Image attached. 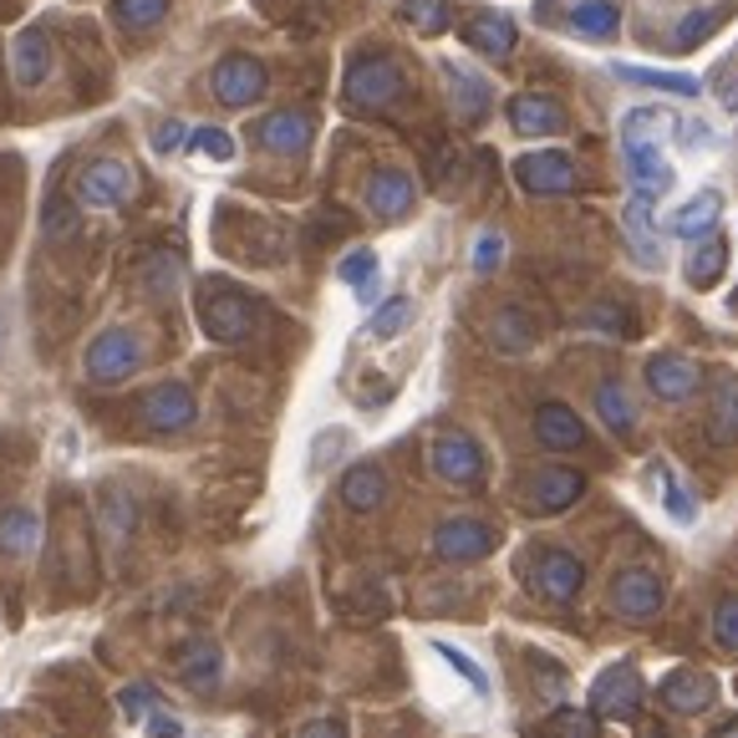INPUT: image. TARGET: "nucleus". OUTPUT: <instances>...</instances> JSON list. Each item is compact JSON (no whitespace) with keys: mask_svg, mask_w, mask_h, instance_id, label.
I'll list each match as a JSON object with an SVG mask.
<instances>
[{"mask_svg":"<svg viewBox=\"0 0 738 738\" xmlns=\"http://www.w3.org/2000/svg\"><path fill=\"white\" fill-rule=\"evenodd\" d=\"M647 128H652V113L636 107L632 118H626V168H632V178H636V199L652 204L657 194L672 189V168L657 159V143L647 138Z\"/></svg>","mask_w":738,"mask_h":738,"instance_id":"f257e3e1","label":"nucleus"},{"mask_svg":"<svg viewBox=\"0 0 738 738\" xmlns=\"http://www.w3.org/2000/svg\"><path fill=\"white\" fill-rule=\"evenodd\" d=\"M398 87H402L398 67H393V61H383V57L356 61L352 72H347V103H352V107H383V103H393V97H398Z\"/></svg>","mask_w":738,"mask_h":738,"instance_id":"f03ea898","label":"nucleus"},{"mask_svg":"<svg viewBox=\"0 0 738 738\" xmlns=\"http://www.w3.org/2000/svg\"><path fill=\"white\" fill-rule=\"evenodd\" d=\"M138 356H143V347H138L133 331H107V337L92 341L87 377L92 383H122V377L138 367Z\"/></svg>","mask_w":738,"mask_h":738,"instance_id":"7ed1b4c3","label":"nucleus"},{"mask_svg":"<svg viewBox=\"0 0 738 738\" xmlns=\"http://www.w3.org/2000/svg\"><path fill=\"white\" fill-rule=\"evenodd\" d=\"M636 703H642V678L626 663L606 667L601 678H596V688H590V713L596 718H626Z\"/></svg>","mask_w":738,"mask_h":738,"instance_id":"20e7f679","label":"nucleus"},{"mask_svg":"<svg viewBox=\"0 0 738 738\" xmlns=\"http://www.w3.org/2000/svg\"><path fill=\"white\" fill-rule=\"evenodd\" d=\"M515 178L525 184L530 194H571L576 189V168H571V159L565 153H525V159H515Z\"/></svg>","mask_w":738,"mask_h":738,"instance_id":"39448f33","label":"nucleus"},{"mask_svg":"<svg viewBox=\"0 0 738 738\" xmlns=\"http://www.w3.org/2000/svg\"><path fill=\"white\" fill-rule=\"evenodd\" d=\"M433 550L443 561H484L494 550V530L479 519H443L438 535H433Z\"/></svg>","mask_w":738,"mask_h":738,"instance_id":"423d86ee","label":"nucleus"},{"mask_svg":"<svg viewBox=\"0 0 738 738\" xmlns=\"http://www.w3.org/2000/svg\"><path fill=\"white\" fill-rule=\"evenodd\" d=\"M266 92V67L250 57H230L220 61V72H214V97H220L224 107H245L255 103Z\"/></svg>","mask_w":738,"mask_h":738,"instance_id":"0eeeda50","label":"nucleus"},{"mask_svg":"<svg viewBox=\"0 0 738 738\" xmlns=\"http://www.w3.org/2000/svg\"><path fill=\"white\" fill-rule=\"evenodd\" d=\"M255 326V311L245 295H209L204 301V331L214 341H245Z\"/></svg>","mask_w":738,"mask_h":738,"instance_id":"6e6552de","label":"nucleus"},{"mask_svg":"<svg viewBox=\"0 0 738 738\" xmlns=\"http://www.w3.org/2000/svg\"><path fill=\"white\" fill-rule=\"evenodd\" d=\"M698 383H703V372H698L688 356H652L647 362V387L657 393V398H667V402L693 398Z\"/></svg>","mask_w":738,"mask_h":738,"instance_id":"1a4fd4ad","label":"nucleus"},{"mask_svg":"<svg viewBox=\"0 0 738 738\" xmlns=\"http://www.w3.org/2000/svg\"><path fill=\"white\" fill-rule=\"evenodd\" d=\"M128 194H133V168H128V163H118V159L92 163L87 174H82V199H87V204H97V209L122 204Z\"/></svg>","mask_w":738,"mask_h":738,"instance_id":"9d476101","label":"nucleus"},{"mask_svg":"<svg viewBox=\"0 0 738 738\" xmlns=\"http://www.w3.org/2000/svg\"><path fill=\"white\" fill-rule=\"evenodd\" d=\"M433 469H438L448 484H473V479L484 473V458H479L473 438H464V433H448V438L433 443Z\"/></svg>","mask_w":738,"mask_h":738,"instance_id":"9b49d317","label":"nucleus"},{"mask_svg":"<svg viewBox=\"0 0 738 738\" xmlns=\"http://www.w3.org/2000/svg\"><path fill=\"white\" fill-rule=\"evenodd\" d=\"M143 418L153 423V429H189L194 423V393L184 383H163V387H153L148 393V402H143Z\"/></svg>","mask_w":738,"mask_h":738,"instance_id":"f8f14e48","label":"nucleus"},{"mask_svg":"<svg viewBox=\"0 0 738 738\" xmlns=\"http://www.w3.org/2000/svg\"><path fill=\"white\" fill-rule=\"evenodd\" d=\"M657 698H663V708L703 713V708H713V678H708V672H693V667H682V672H672V678L657 688Z\"/></svg>","mask_w":738,"mask_h":738,"instance_id":"ddd939ff","label":"nucleus"},{"mask_svg":"<svg viewBox=\"0 0 738 738\" xmlns=\"http://www.w3.org/2000/svg\"><path fill=\"white\" fill-rule=\"evenodd\" d=\"M617 611L621 617H657L663 611V581L652 571H626L617 581Z\"/></svg>","mask_w":738,"mask_h":738,"instance_id":"4468645a","label":"nucleus"},{"mask_svg":"<svg viewBox=\"0 0 738 738\" xmlns=\"http://www.w3.org/2000/svg\"><path fill=\"white\" fill-rule=\"evenodd\" d=\"M509 122H515V133H525V138H546V133H561L565 128V113L550 103V97L525 92V97L509 103Z\"/></svg>","mask_w":738,"mask_h":738,"instance_id":"2eb2a0df","label":"nucleus"},{"mask_svg":"<svg viewBox=\"0 0 738 738\" xmlns=\"http://www.w3.org/2000/svg\"><path fill=\"white\" fill-rule=\"evenodd\" d=\"M581 581H586V565L576 555H565V550H550L546 561H540V571H535V586L546 590V596H555V601H571L581 590Z\"/></svg>","mask_w":738,"mask_h":738,"instance_id":"dca6fc26","label":"nucleus"},{"mask_svg":"<svg viewBox=\"0 0 738 738\" xmlns=\"http://www.w3.org/2000/svg\"><path fill=\"white\" fill-rule=\"evenodd\" d=\"M586 494V479L576 469H546L530 484V504L535 509H571V504Z\"/></svg>","mask_w":738,"mask_h":738,"instance_id":"f3484780","label":"nucleus"},{"mask_svg":"<svg viewBox=\"0 0 738 738\" xmlns=\"http://www.w3.org/2000/svg\"><path fill=\"white\" fill-rule=\"evenodd\" d=\"M535 433L546 448H581L586 443V423H581L565 402H546L540 413H535Z\"/></svg>","mask_w":738,"mask_h":738,"instance_id":"a211bd4d","label":"nucleus"},{"mask_svg":"<svg viewBox=\"0 0 738 738\" xmlns=\"http://www.w3.org/2000/svg\"><path fill=\"white\" fill-rule=\"evenodd\" d=\"M367 204L383 214V220H398V214H408L413 209V178L398 174V168H387V174H377L367 184Z\"/></svg>","mask_w":738,"mask_h":738,"instance_id":"6ab92c4d","label":"nucleus"},{"mask_svg":"<svg viewBox=\"0 0 738 738\" xmlns=\"http://www.w3.org/2000/svg\"><path fill=\"white\" fill-rule=\"evenodd\" d=\"M718 214H724V199L708 189V194H698L693 204H682L678 214L667 220V230H672V235H682V239H703L713 224H718Z\"/></svg>","mask_w":738,"mask_h":738,"instance_id":"aec40b11","label":"nucleus"},{"mask_svg":"<svg viewBox=\"0 0 738 738\" xmlns=\"http://www.w3.org/2000/svg\"><path fill=\"white\" fill-rule=\"evenodd\" d=\"M464 36H469V46H479L484 57H509V46H515V26L494 11L469 15V31H464Z\"/></svg>","mask_w":738,"mask_h":738,"instance_id":"412c9836","label":"nucleus"},{"mask_svg":"<svg viewBox=\"0 0 738 738\" xmlns=\"http://www.w3.org/2000/svg\"><path fill=\"white\" fill-rule=\"evenodd\" d=\"M51 72V42H46V31H21L15 36V77L21 82H46Z\"/></svg>","mask_w":738,"mask_h":738,"instance_id":"4be33fe9","label":"nucleus"},{"mask_svg":"<svg viewBox=\"0 0 738 738\" xmlns=\"http://www.w3.org/2000/svg\"><path fill=\"white\" fill-rule=\"evenodd\" d=\"M255 138L266 148H276V153H295V148H306L311 122L301 118V113H270V118L255 128Z\"/></svg>","mask_w":738,"mask_h":738,"instance_id":"5701e85b","label":"nucleus"},{"mask_svg":"<svg viewBox=\"0 0 738 738\" xmlns=\"http://www.w3.org/2000/svg\"><path fill=\"white\" fill-rule=\"evenodd\" d=\"M36 540H42V515H31V509L0 515V550H5V555H31Z\"/></svg>","mask_w":738,"mask_h":738,"instance_id":"b1692460","label":"nucleus"},{"mask_svg":"<svg viewBox=\"0 0 738 738\" xmlns=\"http://www.w3.org/2000/svg\"><path fill=\"white\" fill-rule=\"evenodd\" d=\"M626 239H632L636 260H647V266H657V260H663V250H657V230H652V204H647V199H632V204H626Z\"/></svg>","mask_w":738,"mask_h":738,"instance_id":"393cba45","label":"nucleus"},{"mask_svg":"<svg viewBox=\"0 0 738 738\" xmlns=\"http://www.w3.org/2000/svg\"><path fill=\"white\" fill-rule=\"evenodd\" d=\"M341 500L352 504V509H377V504L387 500V479L362 464V469H352L347 479H341Z\"/></svg>","mask_w":738,"mask_h":738,"instance_id":"a878e982","label":"nucleus"},{"mask_svg":"<svg viewBox=\"0 0 738 738\" xmlns=\"http://www.w3.org/2000/svg\"><path fill=\"white\" fill-rule=\"evenodd\" d=\"M571 26H576L581 36H596V42H606V36H617L621 11L611 5V0H586V5H576V11H571Z\"/></svg>","mask_w":738,"mask_h":738,"instance_id":"bb28decb","label":"nucleus"},{"mask_svg":"<svg viewBox=\"0 0 738 738\" xmlns=\"http://www.w3.org/2000/svg\"><path fill=\"white\" fill-rule=\"evenodd\" d=\"M617 77L621 82H636V87H657V92H672V97H698V82L693 77H678V72H652V67H626L621 61L617 67Z\"/></svg>","mask_w":738,"mask_h":738,"instance_id":"cd10ccee","label":"nucleus"},{"mask_svg":"<svg viewBox=\"0 0 738 738\" xmlns=\"http://www.w3.org/2000/svg\"><path fill=\"white\" fill-rule=\"evenodd\" d=\"M220 647L214 642H199V647L184 652V682H194V688H214L220 682Z\"/></svg>","mask_w":738,"mask_h":738,"instance_id":"c85d7f7f","label":"nucleus"},{"mask_svg":"<svg viewBox=\"0 0 738 738\" xmlns=\"http://www.w3.org/2000/svg\"><path fill=\"white\" fill-rule=\"evenodd\" d=\"M596 413L606 418V429H617V433H626L632 429V402H626V393H621L617 383H601L596 387Z\"/></svg>","mask_w":738,"mask_h":738,"instance_id":"c756f323","label":"nucleus"},{"mask_svg":"<svg viewBox=\"0 0 738 738\" xmlns=\"http://www.w3.org/2000/svg\"><path fill=\"white\" fill-rule=\"evenodd\" d=\"M713 438L734 443L738 438V383H724L713 398Z\"/></svg>","mask_w":738,"mask_h":738,"instance_id":"7c9ffc66","label":"nucleus"},{"mask_svg":"<svg viewBox=\"0 0 738 738\" xmlns=\"http://www.w3.org/2000/svg\"><path fill=\"white\" fill-rule=\"evenodd\" d=\"M724 276V239H713V245H698L693 260H688V281L693 285H713Z\"/></svg>","mask_w":738,"mask_h":738,"instance_id":"2f4dec72","label":"nucleus"},{"mask_svg":"<svg viewBox=\"0 0 738 738\" xmlns=\"http://www.w3.org/2000/svg\"><path fill=\"white\" fill-rule=\"evenodd\" d=\"M163 11H168V0H113L118 26H153Z\"/></svg>","mask_w":738,"mask_h":738,"instance_id":"473e14b6","label":"nucleus"},{"mask_svg":"<svg viewBox=\"0 0 738 738\" xmlns=\"http://www.w3.org/2000/svg\"><path fill=\"white\" fill-rule=\"evenodd\" d=\"M448 82H454V97H458V107H464V113H484V107H489V87L479 82V77L448 67Z\"/></svg>","mask_w":738,"mask_h":738,"instance_id":"72a5a7b5","label":"nucleus"},{"mask_svg":"<svg viewBox=\"0 0 738 738\" xmlns=\"http://www.w3.org/2000/svg\"><path fill=\"white\" fill-rule=\"evenodd\" d=\"M413 321V301H387L383 311H377V316H372V337H398L402 326Z\"/></svg>","mask_w":738,"mask_h":738,"instance_id":"f704fd0d","label":"nucleus"},{"mask_svg":"<svg viewBox=\"0 0 738 738\" xmlns=\"http://www.w3.org/2000/svg\"><path fill=\"white\" fill-rule=\"evenodd\" d=\"M550 728H555L561 738H601V734H596V724H590L586 708H561L555 718H550Z\"/></svg>","mask_w":738,"mask_h":738,"instance_id":"c9c22d12","label":"nucleus"},{"mask_svg":"<svg viewBox=\"0 0 738 738\" xmlns=\"http://www.w3.org/2000/svg\"><path fill=\"white\" fill-rule=\"evenodd\" d=\"M408 15H413V21L429 31V36L448 31V5H443V0H408Z\"/></svg>","mask_w":738,"mask_h":738,"instance_id":"e433bc0d","label":"nucleus"},{"mask_svg":"<svg viewBox=\"0 0 738 738\" xmlns=\"http://www.w3.org/2000/svg\"><path fill=\"white\" fill-rule=\"evenodd\" d=\"M713 636H718L724 647H734V652H738V596L718 601V611H713Z\"/></svg>","mask_w":738,"mask_h":738,"instance_id":"4c0bfd02","label":"nucleus"},{"mask_svg":"<svg viewBox=\"0 0 738 738\" xmlns=\"http://www.w3.org/2000/svg\"><path fill=\"white\" fill-rule=\"evenodd\" d=\"M189 148L209 153V159H230V153H235V138L220 133V128H194V133H189Z\"/></svg>","mask_w":738,"mask_h":738,"instance_id":"58836bf2","label":"nucleus"},{"mask_svg":"<svg viewBox=\"0 0 738 738\" xmlns=\"http://www.w3.org/2000/svg\"><path fill=\"white\" fill-rule=\"evenodd\" d=\"M341 276H347V285H356V291L367 295V285H372V250L347 255V266H341Z\"/></svg>","mask_w":738,"mask_h":738,"instance_id":"ea45409f","label":"nucleus"},{"mask_svg":"<svg viewBox=\"0 0 738 738\" xmlns=\"http://www.w3.org/2000/svg\"><path fill=\"white\" fill-rule=\"evenodd\" d=\"M663 494H667V504H672V515H678L682 525H688V519H693V500H688V494H682V484H678V479H672V473H667Z\"/></svg>","mask_w":738,"mask_h":738,"instance_id":"a19ab883","label":"nucleus"},{"mask_svg":"<svg viewBox=\"0 0 738 738\" xmlns=\"http://www.w3.org/2000/svg\"><path fill=\"white\" fill-rule=\"evenodd\" d=\"M443 657H448V663H454V667H458V672H464V678H469V682H473V688H479V693H484V688H489V682H484V672H479V667H473V663H469V657H458V652H454V647H443Z\"/></svg>","mask_w":738,"mask_h":738,"instance_id":"79ce46f5","label":"nucleus"},{"mask_svg":"<svg viewBox=\"0 0 738 738\" xmlns=\"http://www.w3.org/2000/svg\"><path fill=\"white\" fill-rule=\"evenodd\" d=\"M500 337H509L504 347H525V326H519V316H515V311H509V316L500 321Z\"/></svg>","mask_w":738,"mask_h":738,"instance_id":"37998d69","label":"nucleus"},{"mask_svg":"<svg viewBox=\"0 0 738 738\" xmlns=\"http://www.w3.org/2000/svg\"><path fill=\"white\" fill-rule=\"evenodd\" d=\"M703 26H708V15H703V11L688 15V21H682V46H693L698 36H703Z\"/></svg>","mask_w":738,"mask_h":738,"instance_id":"c03bdc74","label":"nucleus"},{"mask_svg":"<svg viewBox=\"0 0 738 738\" xmlns=\"http://www.w3.org/2000/svg\"><path fill=\"white\" fill-rule=\"evenodd\" d=\"M184 138H189V133H184L178 122H163V128H159V148H163V153H168V148H178Z\"/></svg>","mask_w":738,"mask_h":738,"instance_id":"a18cd8bd","label":"nucleus"},{"mask_svg":"<svg viewBox=\"0 0 738 738\" xmlns=\"http://www.w3.org/2000/svg\"><path fill=\"white\" fill-rule=\"evenodd\" d=\"M301 738H347V728H341V724H331V718H326V724H311Z\"/></svg>","mask_w":738,"mask_h":738,"instance_id":"49530a36","label":"nucleus"},{"mask_svg":"<svg viewBox=\"0 0 738 738\" xmlns=\"http://www.w3.org/2000/svg\"><path fill=\"white\" fill-rule=\"evenodd\" d=\"M494 255H500V239H484L479 245V266H494Z\"/></svg>","mask_w":738,"mask_h":738,"instance_id":"de8ad7c7","label":"nucleus"},{"mask_svg":"<svg viewBox=\"0 0 738 738\" xmlns=\"http://www.w3.org/2000/svg\"><path fill=\"white\" fill-rule=\"evenodd\" d=\"M724 97H728V107H738V82L734 77H724Z\"/></svg>","mask_w":738,"mask_h":738,"instance_id":"09e8293b","label":"nucleus"}]
</instances>
